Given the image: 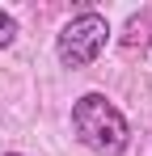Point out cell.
Instances as JSON below:
<instances>
[{
	"mask_svg": "<svg viewBox=\"0 0 152 156\" xmlns=\"http://www.w3.org/2000/svg\"><path fill=\"white\" fill-rule=\"evenodd\" d=\"M4 156H21V152H4Z\"/></svg>",
	"mask_w": 152,
	"mask_h": 156,
	"instance_id": "5",
	"label": "cell"
},
{
	"mask_svg": "<svg viewBox=\"0 0 152 156\" xmlns=\"http://www.w3.org/2000/svg\"><path fill=\"white\" fill-rule=\"evenodd\" d=\"M106 38H110L106 17H97V13H80V17H72L68 26L59 30L55 51H59V59H63L68 68H85V63H93V59L106 51Z\"/></svg>",
	"mask_w": 152,
	"mask_h": 156,
	"instance_id": "2",
	"label": "cell"
},
{
	"mask_svg": "<svg viewBox=\"0 0 152 156\" xmlns=\"http://www.w3.org/2000/svg\"><path fill=\"white\" fill-rule=\"evenodd\" d=\"M13 38H17V21L0 9V47H13Z\"/></svg>",
	"mask_w": 152,
	"mask_h": 156,
	"instance_id": "4",
	"label": "cell"
},
{
	"mask_svg": "<svg viewBox=\"0 0 152 156\" xmlns=\"http://www.w3.org/2000/svg\"><path fill=\"white\" fill-rule=\"evenodd\" d=\"M72 127L80 135V144L97 156H123L127 152V118L101 93H85L72 105Z\"/></svg>",
	"mask_w": 152,
	"mask_h": 156,
	"instance_id": "1",
	"label": "cell"
},
{
	"mask_svg": "<svg viewBox=\"0 0 152 156\" xmlns=\"http://www.w3.org/2000/svg\"><path fill=\"white\" fill-rule=\"evenodd\" d=\"M148 26H152V13H144V17H131V26H127V51H144V42H148Z\"/></svg>",
	"mask_w": 152,
	"mask_h": 156,
	"instance_id": "3",
	"label": "cell"
}]
</instances>
